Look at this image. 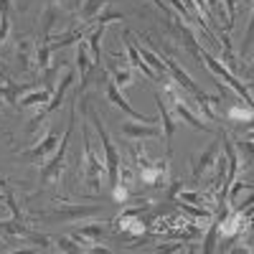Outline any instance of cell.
Returning a JSON list of instances; mask_svg holds the SVG:
<instances>
[{
  "label": "cell",
  "instance_id": "1",
  "mask_svg": "<svg viewBox=\"0 0 254 254\" xmlns=\"http://www.w3.org/2000/svg\"><path fill=\"white\" fill-rule=\"evenodd\" d=\"M81 142H84V171H81L84 183H87L89 193H99L102 190V173H107V168H104V160L94 153V147H92L87 122L81 125Z\"/></svg>",
  "mask_w": 254,
  "mask_h": 254
},
{
  "label": "cell",
  "instance_id": "2",
  "mask_svg": "<svg viewBox=\"0 0 254 254\" xmlns=\"http://www.w3.org/2000/svg\"><path fill=\"white\" fill-rule=\"evenodd\" d=\"M135 173L142 183L153 186V188H165L168 186V160H147L145 147H135Z\"/></svg>",
  "mask_w": 254,
  "mask_h": 254
},
{
  "label": "cell",
  "instance_id": "3",
  "mask_svg": "<svg viewBox=\"0 0 254 254\" xmlns=\"http://www.w3.org/2000/svg\"><path fill=\"white\" fill-rule=\"evenodd\" d=\"M74 122H76V112L71 110V122L64 132L59 147L54 150V158L44 165L41 171V186H51V183H59L61 181V173H64V165H66V147H69V137H71V130H74Z\"/></svg>",
  "mask_w": 254,
  "mask_h": 254
},
{
  "label": "cell",
  "instance_id": "4",
  "mask_svg": "<svg viewBox=\"0 0 254 254\" xmlns=\"http://www.w3.org/2000/svg\"><path fill=\"white\" fill-rule=\"evenodd\" d=\"M89 120H92V125L97 127L99 142H102V147H104V168H107V173H110V186L115 188V186H117V173H120V165H122L120 153H117V147L112 145L110 132L104 130V125H102V120H99V115H97L94 110H89Z\"/></svg>",
  "mask_w": 254,
  "mask_h": 254
},
{
  "label": "cell",
  "instance_id": "5",
  "mask_svg": "<svg viewBox=\"0 0 254 254\" xmlns=\"http://www.w3.org/2000/svg\"><path fill=\"white\" fill-rule=\"evenodd\" d=\"M196 56H201V59H203V64L208 66V71L214 74V76L224 79L221 84H226V87H231V89H234V92H237V94H239V97H242V99L247 102V104H252V94H249V89L244 87V84H242V81H239V79H237L234 74H231V69H226L224 64H219V61H216L214 56H211L208 51H201V49H198V51H196Z\"/></svg>",
  "mask_w": 254,
  "mask_h": 254
},
{
  "label": "cell",
  "instance_id": "6",
  "mask_svg": "<svg viewBox=\"0 0 254 254\" xmlns=\"http://www.w3.org/2000/svg\"><path fill=\"white\" fill-rule=\"evenodd\" d=\"M120 132L132 140V142H140V140H155V137H163V130L153 122H137V120H130V122H122Z\"/></svg>",
  "mask_w": 254,
  "mask_h": 254
},
{
  "label": "cell",
  "instance_id": "7",
  "mask_svg": "<svg viewBox=\"0 0 254 254\" xmlns=\"http://www.w3.org/2000/svg\"><path fill=\"white\" fill-rule=\"evenodd\" d=\"M71 84H74V71H66V76L61 79V84L56 87V92L51 94V102L46 104L44 110H38V115L31 120V130H36V127L46 120V115H49V112H54V110H59V107H61V102H64V97H66V92H69Z\"/></svg>",
  "mask_w": 254,
  "mask_h": 254
},
{
  "label": "cell",
  "instance_id": "8",
  "mask_svg": "<svg viewBox=\"0 0 254 254\" xmlns=\"http://www.w3.org/2000/svg\"><path fill=\"white\" fill-rule=\"evenodd\" d=\"M107 74L117 87H130L132 84V66L130 61L122 59V54H112L107 61Z\"/></svg>",
  "mask_w": 254,
  "mask_h": 254
},
{
  "label": "cell",
  "instance_id": "9",
  "mask_svg": "<svg viewBox=\"0 0 254 254\" xmlns=\"http://www.w3.org/2000/svg\"><path fill=\"white\" fill-rule=\"evenodd\" d=\"M97 211H102V206H66V208L49 211V214H44V219L69 224V221H76V219H84V216H94Z\"/></svg>",
  "mask_w": 254,
  "mask_h": 254
},
{
  "label": "cell",
  "instance_id": "10",
  "mask_svg": "<svg viewBox=\"0 0 254 254\" xmlns=\"http://www.w3.org/2000/svg\"><path fill=\"white\" fill-rule=\"evenodd\" d=\"M59 142H61V137H59V132L56 130H49V135L41 140L36 147H31V150H23V155L31 160V163H36V165H41L44 163V158L46 155H51L56 147H59Z\"/></svg>",
  "mask_w": 254,
  "mask_h": 254
},
{
  "label": "cell",
  "instance_id": "11",
  "mask_svg": "<svg viewBox=\"0 0 254 254\" xmlns=\"http://www.w3.org/2000/svg\"><path fill=\"white\" fill-rule=\"evenodd\" d=\"M219 155H221V140L211 142V145H208V150L201 153V155L196 158V163H193V181H201V176L208 171V168H214V165H216Z\"/></svg>",
  "mask_w": 254,
  "mask_h": 254
},
{
  "label": "cell",
  "instance_id": "12",
  "mask_svg": "<svg viewBox=\"0 0 254 254\" xmlns=\"http://www.w3.org/2000/svg\"><path fill=\"white\" fill-rule=\"evenodd\" d=\"M165 69H168V74H171V79L178 84L181 89H186L188 94H193V97H201V94H203V92L196 87V84H193V79H190V76L178 66V64H176L173 59H165Z\"/></svg>",
  "mask_w": 254,
  "mask_h": 254
},
{
  "label": "cell",
  "instance_id": "13",
  "mask_svg": "<svg viewBox=\"0 0 254 254\" xmlns=\"http://www.w3.org/2000/svg\"><path fill=\"white\" fill-rule=\"evenodd\" d=\"M127 61H130V66L132 69H137L142 76H147V79H153V81H160V76L150 69V66H147V64H145V59L140 56V51H137V46L132 44V41H127Z\"/></svg>",
  "mask_w": 254,
  "mask_h": 254
},
{
  "label": "cell",
  "instance_id": "14",
  "mask_svg": "<svg viewBox=\"0 0 254 254\" xmlns=\"http://www.w3.org/2000/svg\"><path fill=\"white\" fill-rule=\"evenodd\" d=\"M173 201H186V203H193V206H206L211 211L216 208L214 198H211L208 193H201V190H181L178 188L176 193H173Z\"/></svg>",
  "mask_w": 254,
  "mask_h": 254
},
{
  "label": "cell",
  "instance_id": "15",
  "mask_svg": "<svg viewBox=\"0 0 254 254\" xmlns=\"http://www.w3.org/2000/svg\"><path fill=\"white\" fill-rule=\"evenodd\" d=\"M28 89H33L31 84H15V81H8V79L0 81V97H3L5 102H10L15 110H18V99H20V94H26Z\"/></svg>",
  "mask_w": 254,
  "mask_h": 254
},
{
  "label": "cell",
  "instance_id": "16",
  "mask_svg": "<svg viewBox=\"0 0 254 254\" xmlns=\"http://www.w3.org/2000/svg\"><path fill=\"white\" fill-rule=\"evenodd\" d=\"M49 102H51V89L49 87H44V89H28L23 97H20L18 110L20 107H46Z\"/></svg>",
  "mask_w": 254,
  "mask_h": 254
},
{
  "label": "cell",
  "instance_id": "17",
  "mask_svg": "<svg viewBox=\"0 0 254 254\" xmlns=\"http://www.w3.org/2000/svg\"><path fill=\"white\" fill-rule=\"evenodd\" d=\"M18 64H20V71H31L36 64V49L28 38L18 41Z\"/></svg>",
  "mask_w": 254,
  "mask_h": 254
},
{
  "label": "cell",
  "instance_id": "18",
  "mask_svg": "<svg viewBox=\"0 0 254 254\" xmlns=\"http://www.w3.org/2000/svg\"><path fill=\"white\" fill-rule=\"evenodd\" d=\"M155 102H158V115L163 120V130H165V142H168V150H171V137L176 132V122L168 112V102H163V94H155Z\"/></svg>",
  "mask_w": 254,
  "mask_h": 254
},
{
  "label": "cell",
  "instance_id": "19",
  "mask_svg": "<svg viewBox=\"0 0 254 254\" xmlns=\"http://www.w3.org/2000/svg\"><path fill=\"white\" fill-rule=\"evenodd\" d=\"M110 0H84L81 8H79V18L84 26H89L92 20L97 18V13H102V8H107Z\"/></svg>",
  "mask_w": 254,
  "mask_h": 254
},
{
  "label": "cell",
  "instance_id": "20",
  "mask_svg": "<svg viewBox=\"0 0 254 254\" xmlns=\"http://www.w3.org/2000/svg\"><path fill=\"white\" fill-rule=\"evenodd\" d=\"M94 66V61H92V54H89V46H87V41H76V69L81 74V79H87L89 69Z\"/></svg>",
  "mask_w": 254,
  "mask_h": 254
},
{
  "label": "cell",
  "instance_id": "21",
  "mask_svg": "<svg viewBox=\"0 0 254 254\" xmlns=\"http://www.w3.org/2000/svg\"><path fill=\"white\" fill-rule=\"evenodd\" d=\"M104 28H107V26H104V23H97V28L87 36V46H89V54H92V61L94 64H99L102 61V36H104Z\"/></svg>",
  "mask_w": 254,
  "mask_h": 254
},
{
  "label": "cell",
  "instance_id": "22",
  "mask_svg": "<svg viewBox=\"0 0 254 254\" xmlns=\"http://www.w3.org/2000/svg\"><path fill=\"white\" fill-rule=\"evenodd\" d=\"M0 234H8V237H31L33 231L26 226V221H18V219H13V221H0Z\"/></svg>",
  "mask_w": 254,
  "mask_h": 254
},
{
  "label": "cell",
  "instance_id": "23",
  "mask_svg": "<svg viewBox=\"0 0 254 254\" xmlns=\"http://www.w3.org/2000/svg\"><path fill=\"white\" fill-rule=\"evenodd\" d=\"M59 15H61V8H59L56 3L46 8V13H44V23H41V33H44V41H46V38L51 36V28L56 26Z\"/></svg>",
  "mask_w": 254,
  "mask_h": 254
},
{
  "label": "cell",
  "instance_id": "24",
  "mask_svg": "<svg viewBox=\"0 0 254 254\" xmlns=\"http://www.w3.org/2000/svg\"><path fill=\"white\" fill-rule=\"evenodd\" d=\"M49 64H51V49H49L46 41H41V46L36 49V69L38 71H46Z\"/></svg>",
  "mask_w": 254,
  "mask_h": 254
},
{
  "label": "cell",
  "instance_id": "25",
  "mask_svg": "<svg viewBox=\"0 0 254 254\" xmlns=\"http://www.w3.org/2000/svg\"><path fill=\"white\" fill-rule=\"evenodd\" d=\"M226 117L229 120H252V104H244V107H231L229 112H226Z\"/></svg>",
  "mask_w": 254,
  "mask_h": 254
},
{
  "label": "cell",
  "instance_id": "26",
  "mask_svg": "<svg viewBox=\"0 0 254 254\" xmlns=\"http://www.w3.org/2000/svg\"><path fill=\"white\" fill-rule=\"evenodd\" d=\"M193 5H196V10L198 13H203V20H206V26L211 28V31H214V15H211V10H208V5H206V0H193Z\"/></svg>",
  "mask_w": 254,
  "mask_h": 254
},
{
  "label": "cell",
  "instance_id": "27",
  "mask_svg": "<svg viewBox=\"0 0 254 254\" xmlns=\"http://www.w3.org/2000/svg\"><path fill=\"white\" fill-rule=\"evenodd\" d=\"M221 5H226V26L231 28L234 26V18H237V0H224Z\"/></svg>",
  "mask_w": 254,
  "mask_h": 254
},
{
  "label": "cell",
  "instance_id": "28",
  "mask_svg": "<svg viewBox=\"0 0 254 254\" xmlns=\"http://www.w3.org/2000/svg\"><path fill=\"white\" fill-rule=\"evenodd\" d=\"M56 244H59V249H61V252H81V247H79L74 239H66V237L56 239Z\"/></svg>",
  "mask_w": 254,
  "mask_h": 254
},
{
  "label": "cell",
  "instance_id": "29",
  "mask_svg": "<svg viewBox=\"0 0 254 254\" xmlns=\"http://www.w3.org/2000/svg\"><path fill=\"white\" fill-rule=\"evenodd\" d=\"M5 203H8V208L13 211V219L23 221V214H20V208H18V203H15V196H13V193H5Z\"/></svg>",
  "mask_w": 254,
  "mask_h": 254
},
{
  "label": "cell",
  "instance_id": "30",
  "mask_svg": "<svg viewBox=\"0 0 254 254\" xmlns=\"http://www.w3.org/2000/svg\"><path fill=\"white\" fill-rule=\"evenodd\" d=\"M206 5H208V10H211V15H219V18H224V5H221V0H206Z\"/></svg>",
  "mask_w": 254,
  "mask_h": 254
},
{
  "label": "cell",
  "instance_id": "31",
  "mask_svg": "<svg viewBox=\"0 0 254 254\" xmlns=\"http://www.w3.org/2000/svg\"><path fill=\"white\" fill-rule=\"evenodd\" d=\"M171 3L176 5V10H178V13H181V15H183L186 20H193V18H190V13H188V8H186V5L181 3V0H171Z\"/></svg>",
  "mask_w": 254,
  "mask_h": 254
},
{
  "label": "cell",
  "instance_id": "32",
  "mask_svg": "<svg viewBox=\"0 0 254 254\" xmlns=\"http://www.w3.org/2000/svg\"><path fill=\"white\" fill-rule=\"evenodd\" d=\"M153 3H155L158 8H163V10H168V8H165V3H163V0H153Z\"/></svg>",
  "mask_w": 254,
  "mask_h": 254
},
{
  "label": "cell",
  "instance_id": "33",
  "mask_svg": "<svg viewBox=\"0 0 254 254\" xmlns=\"http://www.w3.org/2000/svg\"><path fill=\"white\" fill-rule=\"evenodd\" d=\"M81 3H84V0H74V8L79 10V8H81Z\"/></svg>",
  "mask_w": 254,
  "mask_h": 254
}]
</instances>
